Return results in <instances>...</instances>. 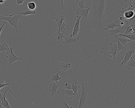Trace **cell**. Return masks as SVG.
<instances>
[{"label":"cell","instance_id":"obj_10","mask_svg":"<svg viewBox=\"0 0 135 108\" xmlns=\"http://www.w3.org/2000/svg\"><path fill=\"white\" fill-rule=\"evenodd\" d=\"M90 8V7H89L87 8L82 9L78 7L77 10V15L81 16L83 19L86 18L89 10Z\"/></svg>","mask_w":135,"mask_h":108},{"label":"cell","instance_id":"obj_41","mask_svg":"<svg viewBox=\"0 0 135 108\" xmlns=\"http://www.w3.org/2000/svg\"><path fill=\"white\" fill-rule=\"evenodd\" d=\"M2 105L1 104L0 106V108H2Z\"/></svg>","mask_w":135,"mask_h":108},{"label":"cell","instance_id":"obj_35","mask_svg":"<svg viewBox=\"0 0 135 108\" xmlns=\"http://www.w3.org/2000/svg\"><path fill=\"white\" fill-rule=\"evenodd\" d=\"M9 83L8 82H7V83L5 84H1L0 85V89H1V88L3 87L4 86H7L8 85H9Z\"/></svg>","mask_w":135,"mask_h":108},{"label":"cell","instance_id":"obj_5","mask_svg":"<svg viewBox=\"0 0 135 108\" xmlns=\"http://www.w3.org/2000/svg\"><path fill=\"white\" fill-rule=\"evenodd\" d=\"M135 47L134 46H131L127 50L126 55L123 60L119 64V66H121L127 62L131 58V56L134 53Z\"/></svg>","mask_w":135,"mask_h":108},{"label":"cell","instance_id":"obj_42","mask_svg":"<svg viewBox=\"0 0 135 108\" xmlns=\"http://www.w3.org/2000/svg\"><path fill=\"white\" fill-rule=\"evenodd\" d=\"M133 78L134 79H135V75H134L133 76Z\"/></svg>","mask_w":135,"mask_h":108},{"label":"cell","instance_id":"obj_21","mask_svg":"<svg viewBox=\"0 0 135 108\" xmlns=\"http://www.w3.org/2000/svg\"><path fill=\"white\" fill-rule=\"evenodd\" d=\"M53 18L57 22V27L59 28L60 26L63 21L65 19L64 16L62 14H60L56 17H54Z\"/></svg>","mask_w":135,"mask_h":108},{"label":"cell","instance_id":"obj_16","mask_svg":"<svg viewBox=\"0 0 135 108\" xmlns=\"http://www.w3.org/2000/svg\"><path fill=\"white\" fill-rule=\"evenodd\" d=\"M0 51L3 52H9L10 51V49L8 47V44L6 43L5 41L2 40L0 42Z\"/></svg>","mask_w":135,"mask_h":108},{"label":"cell","instance_id":"obj_28","mask_svg":"<svg viewBox=\"0 0 135 108\" xmlns=\"http://www.w3.org/2000/svg\"><path fill=\"white\" fill-rule=\"evenodd\" d=\"M85 1L84 0H76L75 1L76 3L78 5L79 7L81 9H85L86 7L85 6Z\"/></svg>","mask_w":135,"mask_h":108},{"label":"cell","instance_id":"obj_29","mask_svg":"<svg viewBox=\"0 0 135 108\" xmlns=\"http://www.w3.org/2000/svg\"><path fill=\"white\" fill-rule=\"evenodd\" d=\"M117 38L122 44L124 46L127 45V42L131 41V40L127 38H119L117 36Z\"/></svg>","mask_w":135,"mask_h":108},{"label":"cell","instance_id":"obj_4","mask_svg":"<svg viewBox=\"0 0 135 108\" xmlns=\"http://www.w3.org/2000/svg\"><path fill=\"white\" fill-rule=\"evenodd\" d=\"M64 38H65V40L62 42L65 47H72L76 44L79 40V38H72L70 37V35H65Z\"/></svg>","mask_w":135,"mask_h":108},{"label":"cell","instance_id":"obj_25","mask_svg":"<svg viewBox=\"0 0 135 108\" xmlns=\"http://www.w3.org/2000/svg\"><path fill=\"white\" fill-rule=\"evenodd\" d=\"M7 90H6L5 89L4 90V92L3 94H2L3 96L4 100H1L2 102L1 104L3 105L6 108H11L10 106L9 105L8 101L6 100L5 97V94Z\"/></svg>","mask_w":135,"mask_h":108},{"label":"cell","instance_id":"obj_14","mask_svg":"<svg viewBox=\"0 0 135 108\" xmlns=\"http://www.w3.org/2000/svg\"><path fill=\"white\" fill-rule=\"evenodd\" d=\"M76 17L77 18L76 21L74 26L72 33L73 38H75L74 37L77 35L80 30L79 27V22L80 19L81 17L79 15H77Z\"/></svg>","mask_w":135,"mask_h":108},{"label":"cell","instance_id":"obj_33","mask_svg":"<svg viewBox=\"0 0 135 108\" xmlns=\"http://www.w3.org/2000/svg\"><path fill=\"white\" fill-rule=\"evenodd\" d=\"M27 6L29 9L32 10L36 8V4L34 2H30L28 3Z\"/></svg>","mask_w":135,"mask_h":108},{"label":"cell","instance_id":"obj_17","mask_svg":"<svg viewBox=\"0 0 135 108\" xmlns=\"http://www.w3.org/2000/svg\"><path fill=\"white\" fill-rule=\"evenodd\" d=\"M61 90L63 94H65L67 95L71 99L76 97V94L74 93L72 89H61Z\"/></svg>","mask_w":135,"mask_h":108},{"label":"cell","instance_id":"obj_8","mask_svg":"<svg viewBox=\"0 0 135 108\" xmlns=\"http://www.w3.org/2000/svg\"><path fill=\"white\" fill-rule=\"evenodd\" d=\"M128 7L126 8L123 7L121 8H119L118 10L116 11L117 12L121 13L123 14L125 12L130 11L133 10V9L135 8V0H130L128 2Z\"/></svg>","mask_w":135,"mask_h":108},{"label":"cell","instance_id":"obj_6","mask_svg":"<svg viewBox=\"0 0 135 108\" xmlns=\"http://www.w3.org/2000/svg\"><path fill=\"white\" fill-rule=\"evenodd\" d=\"M13 47H11L10 48V51L9 52H6L7 55L6 56L8 60V63L9 64L12 63L13 62L17 60H19V61L22 60L23 57H17L13 53L12 50Z\"/></svg>","mask_w":135,"mask_h":108},{"label":"cell","instance_id":"obj_34","mask_svg":"<svg viewBox=\"0 0 135 108\" xmlns=\"http://www.w3.org/2000/svg\"><path fill=\"white\" fill-rule=\"evenodd\" d=\"M63 0H61V4H60L58 5V6L61 9L64 10L65 9V7L64 6L62 3Z\"/></svg>","mask_w":135,"mask_h":108},{"label":"cell","instance_id":"obj_7","mask_svg":"<svg viewBox=\"0 0 135 108\" xmlns=\"http://www.w3.org/2000/svg\"><path fill=\"white\" fill-rule=\"evenodd\" d=\"M126 27L124 26L119 25L118 27L113 29L110 30H107V36H110L112 35H115L117 33H124L125 31Z\"/></svg>","mask_w":135,"mask_h":108},{"label":"cell","instance_id":"obj_36","mask_svg":"<svg viewBox=\"0 0 135 108\" xmlns=\"http://www.w3.org/2000/svg\"><path fill=\"white\" fill-rule=\"evenodd\" d=\"M124 17L120 16L119 18V20L120 22L124 21Z\"/></svg>","mask_w":135,"mask_h":108},{"label":"cell","instance_id":"obj_1","mask_svg":"<svg viewBox=\"0 0 135 108\" xmlns=\"http://www.w3.org/2000/svg\"><path fill=\"white\" fill-rule=\"evenodd\" d=\"M104 0L91 1L90 23L93 28L101 27L102 18L105 7Z\"/></svg>","mask_w":135,"mask_h":108},{"label":"cell","instance_id":"obj_3","mask_svg":"<svg viewBox=\"0 0 135 108\" xmlns=\"http://www.w3.org/2000/svg\"><path fill=\"white\" fill-rule=\"evenodd\" d=\"M21 16L18 13L17 14L13 16H6L0 15V19H4L7 21L13 27L15 28L16 31L17 32L21 26H19L18 23V19Z\"/></svg>","mask_w":135,"mask_h":108},{"label":"cell","instance_id":"obj_38","mask_svg":"<svg viewBox=\"0 0 135 108\" xmlns=\"http://www.w3.org/2000/svg\"><path fill=\"white\" fill-rule=\"evenodd\" d=\"M6 20H5V21H4L2 25V26L1 27V28H0V32L1 33V30H2V29L3 28V26H4V25L5 24V23L6 22Z\"/></svg>","mask_w":135,"mask_h":108},{"label":"cell","instance_id":"obj_39","mask_svg":"<svg viewBox=\"0 0 135 108\" xmlns=\"http://www.w3.org/2000/svg\"><path fill=\"white\" fill-rule=\"evenodd\" d=\"M5 1V0H0V3H3Z\"/></svg>","mask_w":135,"mask_h":108},{"label":"cell","instance_id":"obj_2","mask_svg":"<svg viewBox=\"0 0 135 108\" xmlns=\"http://www.w3.org/2000/svg\"><path fill=\"white\" fill-rule=\"evenodd\" d=\"M81 87L80 97L78 108H86L89 101L87 83L85 82L81 83Z\"/></svg>","mask_w":135,"mask_h":108},{"label":"cell","instance_id":"obj_30","mask_svg":"<svg viewBox=\"0 0 135 108\" xmlns=\"http://www.w3.org/2000/svg\"><path fill=\"white\" fill-rule=\"evenodd\" d=\"M20 14H23L24 16L28 15L30 14H35L36 11L35 10L30 11L27 9L22 11L21 12L19 13Z\"/></svg>","mask_w":135,"mask_h":108},{"label":"cell","instance_id":"obj_23","mask_svg":"<svg viewBox=\"0 0 135 108\" xmlns=\"http://www.w3.org/2000/svg\"><path fill=\"white\" fill-rule=\"evenodd\" d=\"M63 86L62 89H72L71 85L70 82V80H64L61 84Z\"/></svg>","mask_w":135,"mask_h":108},{"label":"cell","instance_id":"obj_12","mask_svg":"<svg viewBox=\"0 0 135 108\" xmlns=\"http://www.w3.org/2000/svg\"><path fill=\"white\" fill-rule=\"evenodd\" d=\"M123 14L124 21L127 24L128 19L133 18L135 15V13L133 10H130L125 12Z\"/></svg>","mask_w":135,"mask_h":108},{"label":"cell","instance_id":"obj_24","mask_svg":"<svg viewBox=\"0 0 135 108\" xmlns=\"http://www.w3.org/2000/svg\"><path fill=\"white\" fill-rule=\"evenodd\" d=\"M118 36H123L127 37L132 41H135V33L132 34H125L120 33L117 35Z\"/></svg>","mask_w":135,"mask_h":108},{"label":"cell","instance_id":"obj_31","mask_svg":"<svg viewBox=\"0 0 135 108\" xmlns=\"http://www.w3.org/2000/svg\"><path fill=\"white\" fill-rule=\"evenodd\" d=\"M60 66L64 70L66 71L70 67L71 65L69 63H68L66 62H62L60 64Z\"/></svg>","mask_w":135,"mask_h":108},{"label":"cell","instance_id":"obj_43","mask_svg":"<svg viewBox=\"0 0 135 108\" xmlns=\"http://www.w3.org/2000/svg\"><path fill=\"white\" fill-rule=\"evenodd\" d=\"M134 47H135V46H134Z\"/></svg>","mask_w":135,"mask_h":108},{"label":"cell","instance_id":"obj_9","mask_svg":"<svg viewBox=\"0 0 135 108\" xmlns=\"http://www.w3.org/2000/svg\"><path fill=\"white\" fill-rule=\"evenodd\" d=\"M109 44L110 46L109 53L111 55L113 59L116 58V55L117 49V43H114L112 42H110Z\"/></svg>","mask_w":135,"mask_h":108},{"label":"cell","instance_id":"obj_15","mask_svg":"<svg viewBox=\"0 0 135 108\" xmlns=\"http://www.w3.org/2000/svg\"><path fill=\"white\" fill-rule=\"evenodd\" d=\"M70 82L74 93L77 94V90L80 88L79 83L76 79H74L71 81L70 80Z\"/></svg>","mask_w":135,"mask_h":108},{"label":"cell","instance_id":"obj_18","mask_svg":"<svg viewBox=\"0 0 135 108\" xmlns=\"http://www.w3.org/2000/svg\"><path fill=\"white\" fill-rule=\"evenodd\" d=\"M59 86V85H56L55 81L52 83L50 84L49 89L52 96H53L56 94Z\"/></svg>","mask_w":135,"mask_h":108},{"label":"cell","instance_id":"obj_40","mask_svg":"<svg viewBox=\"0 0 135 108\" xmlns=\"http://www.w3.org/2000/svg\"><path fill=\"white\" fill-rule=\"evenodd\" d=\"M120 24L121 26L123 25L124 24V21H122L120 22Z\"/></svg>","mask_w":135,"mask_h":108},{"label":"cell","instance_id":"obj_27","mask_svg":"<svg viewBox=\"0 0 135 108\" xmlns=\"http://www.w3.org/2000/svg\"><path fill=\"white\" fill-rule=\"evenodd\" d=\"M114 36L115 37L117 41V53L120 50H123L125 49L126 48L125 46H123L120 42L119 41L117 38V36L116 35H115Z\"/></svg>","mask_w":135,"mask_h":108},{"label":"cell","instance_id":"obj_20","mask_svg":"<svg viewBox=\"0 0 135 108\" xmlns=\"http://www.w3.org/2000/svg\"><path fill=\"white\" fill-rule=\"evenodd\" d=\"M66 20L64 19L60 26L59 28L60 32L63 34H64L69 27L68 24L66 23Z\"/></svg>","mask_w":135,"mask_h":108},{"label":"cell","instance_id":"obj_22","mask_svg":"<svg viewBox=\"0 0 135 108\" xmlns=\"http://www.w3.org/2000/svg\"><path fill=\"white\" fill-rule=\"evenodd\" d=\"M126 68L128 70L135 67V60H134L131 57L130 59L127 62L126 65H125Z\"/></svg>","mask_w":135,"mask_h":108},{"label":"cell","instance_id":"obj_13","mask_svg":"<svg viewBox=\"0 0 135 108\" xmlns=\"http://www.w3.org/2000/svg\"><path fill=\"white\" fill-rule=\"evenodd\" d=\"M54 34L55 35V39L57 42L62 43L63 41L62 38H64V35L60 32L58 27L56 28V32Z\"/></svg>","mask_w":135,"mask_h":108},{"label":"cell","instance_id":"obj_37","mask_svg":"<svg viewBox=\"0 0 135 108\" xmlns=\"http://www.w3.org/2000/svg\"><path fill=\"white\" fill-rule=\"evenodd\" d=\"M24 1V0H17L16 2L17 3V4L22 3Z\"/></svg>","mask_w":135,"mask_h":108},{"label":"cell","instance_id":"obj_11","mask_svg":"<svg viewBox=\"0 0 135 108\" xmlns=\"http://www.w3.org/2000/svg\"><path fill=\"white\" fill-rule=\"evenodd\" d=\"M119 26L117 20L114 19V21H112L111 18H110L108 22L104 25H103V26L104 29L105 30H107L109 28H111L112 29H113L115 26Z\"/></svg>","mask_w":135,"mask_h":108},{"label":"cell","instance_id":"obj_32","mask_svg":"<svg viewBox=\"0 0 135 108\" xmlns=\"http://www.w3.org/2000/svg\"><path fill=\"white\" fill-rule=\"evenodd\" d=\"M59 105V108H70L65 101L62 98H61V101Z\"/></svg>","mask_w":135,"mask_h":108},{"label":"cell","instance_id":"obj_26","mask_svg":"<svg viewBox=\"0 0 135 108\" xmlns=\"http://www.w3.org/2000/svg\"><path fill=\"white\" fill-rule=\"evenodd\" d=\"M60 72V71L52 74L51 76V80L52 81H54L57 82L58 80H59L61 79V78L60 77L59 74Z\"/></svg>","mask_w":135,"mask_h":108},{"label":"cell","instance_id":"obj_19","mask_svg":"<svg viewBox=\"0 0 135 108\" xmlns=\"http://www.w3.org/2000/svg\"><path fill=\"white\" fill-rule=\"evenodd\" d=\"M135 25V22H132L126 30L124 34H132L135 33V30L134 27Z\"/></svg>","mask_w":135,"mask_h":108}]
</instances>
